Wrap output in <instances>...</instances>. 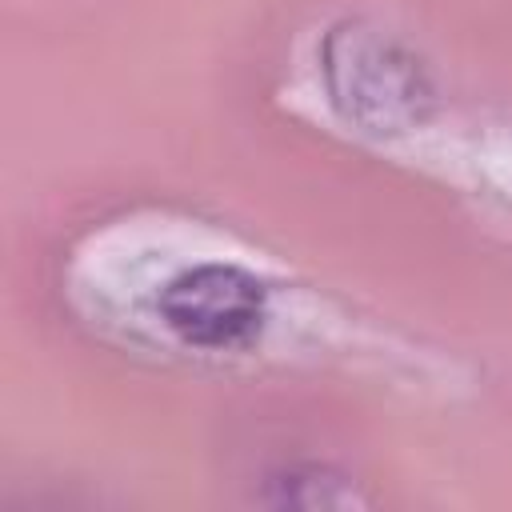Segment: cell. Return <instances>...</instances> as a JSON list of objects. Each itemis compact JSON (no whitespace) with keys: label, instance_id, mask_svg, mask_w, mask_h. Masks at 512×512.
Segmentation results:
<instances>
[{"label":"cell","instance_id":"cell-3","mask_svg":"<svg viewBox=\"0 0 512 512\" xmlns=\"http://www.w3.org/2000/svg\"><path fill=\"white\" fill-rule=\"evenodd\" d=\"M268 504H292V508H348L356 504L352 484L324 468V464H304V468H284L268 476Z\"/></svg>","mask_w":512,"mask_h":512},{"label":"cell","instance_id":"cell-1","mask_svg":"<svg viewBox=\"0 0 512 512\" xmlns=\"http://www.w3.org/2000/svg\"><path fill=\"white\" fill-rule=\"evenodd\" d=\"M320 76L332 108L364 132H404L424 120L436 96L424 60L388 28L360 20L328 32Z\"/></svg>","mask_w":512,"mask_h":512},{"label":"cell","instance_id":"cell-2","mask_svg":"<svg viewBox=\"0 0 512 512\" xmlns=\"http://www.w3.org/2000/svg\"><path fill=\"white\" fill-rule=\"evenodd\" d=\"M160 324L196 352H236L248 348L268 316V284L232 260H200L172 272L156 292Z\"/></svg>","mask_w":512,"mask_h":512}]
</instances>
